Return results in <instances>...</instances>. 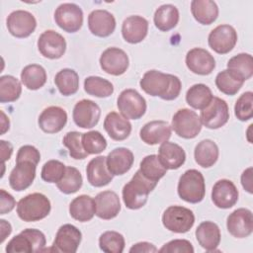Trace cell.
<instances>
[{"instance_id":"cell-1","label":"cell","mask_w":253,"mask_h":253,"mask_svg":"<svg viewBox=\"0 0 253 253\" xmlns=\"http://www.w3.org/2000/svg\"><path fill=\"white\" fill-rule=\"evenodd\" d=\"M140 88L148 95L171 101L176 99L182 88L181 80L173 75L158 70H149L139 81Z\"/></svg>"},{"instance_id":"cell-2","label":"cell","mask_w":253,"mask_h":253,"mask_svg":"<svg viewBox=\"0 0 253 253\" xmlns=\"http://www.w3.org/2000/svg\"><path fill=\"white\" fill-rule=\"evenodd\" d=\"M157 183L146 179L139 170L135 172L130 181L123 188V201L129 210H138L146 202L149 193L156 187Z\"/></svg>"},{"instance_id":"cell-3","label":"cell","mask_w":253,"mask_h":253,"mask_svg":"<svg viewBox=\"0 0 253 253\" xmlns=\"http://www.w3.org/2000/svg\"><path fill=\"white\" fill-rule=\"evenodd\" d=\"M51 210L50 202L41 193H33L22 198L17 204L18 216L27 222L38 221L46 217Z\"/></svg>"},{"instance_id":"cell-4","label":"cell","mask_w":253,"mask_h":253,"mask_svg":"<svg viewBox=\"0 0 253 253\" xmlns=\"http://www.w3.org/2000/svg\"><path fill=\"white\" fill-rule=\"evenodd\" d=\"M178 195L185 202L197 204L203 201L206 194V185L203 174L190 169L185 171L178 182Z\"/></svg>"},{"instance_id":"cell-5","label":"cell","mask_w":253,"mask_h":253,"mask_svg":"<svg viewBox=\"0 0 253 253\" xmlns=\"http://www.w3.org/2000/svg\"><path fill=\"white\" fill-rule=\"evenodd\" d=\"M44 234L35 228H27L14 236L6 246L7 253L41 252L45 247Z\"/></svg>"},{"instance_id":"cell-6","label":"cell","mask_w":253,"mask_h":253,"mask_svg":"<svg viewBox=\"0 0 253 253\" xmlns=\"http://www.w3.org/2000/svg\"><path fill=\"white\" fill-rule=\"evenodd\" d=\"M164 227L175 233L188 232L195 223L193 211L181 206H171L167 208L162 215Z\"/></svg>"},{"instance_id":"cell-7","label":"cell","mask_w":253,"mask_h":253,"mask_svg":"<svg viewBox=\"0 0 253 253\" xmlns=\"http://www.w3.org/2000/svg\"><path fill=\"white\" fill-rule=\"evenodd\" d=\"M171 127L180 137L191 139L200 133L202 129V122L195 111L184 108L178 110L174 114Z\"/></svg>"},{"instance_id":"cell-8","label":"cell","mask_w":253,"mask_h":253,"mask_svg":"<svg viewBox=\"0 0 253 253\" xmlns=\"http://www.w3.org/2000/svg\"><path fill=\"white\" fill-rule=\"evenodd\" d=\"M117 106L122 116L127 120H138L146 111L145 99L134 89H126L118 97Z\"/></svg>"},{"instance_id":"cell-9","label":"cell","mask_w":253,"mask_h":253,"mask_svg":"<svg viewBox=\"0 0 253 253\" xmlns=\"http://www.w3.org/2000/svg\"><path fill=\"white\" fill-rule=\"evenodd\" d=\"M200 119L202 125L208 128L216 129L223 126L229 119L227 103L218 97H213L211 103L201 110Z\"/></svg>"},{"instance_id":"cell-10","label":"cell","mask_w":253,"mask_h":253,"mask_svg":"<svg viewBox=\"0 0 253 253\" xmlns=\"http://www.w3.org/2000/svg\"><path fill=\"white\" fill-rule=\"evenodd\" d=\"M54 20L57 26L67 33H75L83 24L82 9L74 3L60 4L54 12Z\"/></svg>"},{"instance_id":"cell-11","label":"cell","mask_w":253,"mask_h":253,"mask_svg":"<svg viewBox=\"0 0 253 253\" xmlns=\"http://www.w3.org/2000/svg\"><path fill=\"white\" fill-rule=\"evenodd\" d=\"M210 47L219 54L228 53L237 42V33L230 25H219L209 35Z\"/></svg>"},{"instance_id":"cell-12","label":"cell","mask_w":253,"mask_h":253,"mask_svg":"<svg viewBox=\"0 0 253 253\" xmlns=\"http://www.w3.org/2000/svg\"><path fill=\"white\" fill-rule=\"evenodd\" d=\"M9 33L19 39L28 38L34 33L37 21L34 15L25 10H16L9 14L6 20Z\"/></svg>"},{"instance_id":"cell-13","label":"cell","mask_w":253,"mask_h":253,"mask_svg":"<svg viewBox=\"0 0 253 253\" xmlns=\"http://www.w3.org/2000/svg\"><path fill=\"white\" fill-rule=\"evenodd\" d=\"M228 232L236 238L248 237L253 231V215L248 209L240 208L233 211L226 219Z\"/></svg>"},{"instance_id":"cell-14","label":"cell","mask_w":253,"mask_h":253,"mask_svg":"<svg viewBox=\"0 0 253 253\" xmlns=\"http://www.w3.org/2000/svg\"><path fill=\"white\" fill-rule=\"evenodd\" d=\"M82 239L81 231L74 225L66 223L61 225L56 234L52 244V250L63 253H74Z\"/></svg>"},{"instance_id":"cell-15","label":"cell","mask_w":253,"mask_h":253,"mask_svg":"<svg viewBox=\"0 0 253 253\" xmlns=\"http://www.w3.org/2000/svg\"><path fill=\"white\" fill-rule=\"evenodd\" d=\"M101 116L100 107L92 100L83 99L78 101L73 108V121L76 126L82 128H92L95 126Z\"/></svg>"},{"instance_id":"cell-16","label":"cell","mask_w":253,"mask_h":253,"mask_svg":"<svg viewBox=\"0 0 253 253\" xmlns=\"http://www.w3.org/2000/svg\"><path fill=\"white\" fill-rule=\"evenodd\" d=\"M38 48L42 56L49 59H57L64 54L66 42L60 34L52 30H47L40 36Z\"/></svg>"},{"instance_id":"cell-17","label":"cell","mask_w":253,"mask_h":253,"mask_svg":"<svg viewBox=\"0 0 253 253\" xmlns=\"http://www.w3.org/2000/svg\"><path fill=\"white\" fill-rule=\"evenodd\" d=\"M101 68L108 74L119 76L124 74L128 67L126 53L119 47H109L100 56Z\"/></svg>"},{"instance_id":"cell-18","label":"cell","mask_w":253,"mask_h":253,"mask_svg":"<svg viewBox=\"0 0 253 253\" xmlns=\"http://www.w3.org/2000/svg\"><path fill=\"white\" fill-rule=\"evenodd\" d=\"M36 168L37 164L32 161H16V166L12 169L9 176L10 187L17 192H21L29 188L35 180Z\"/></svg>"},{"instance_id":"cell-19","label":"cell","mask_w":253,"mask_h":253,"mask_svg":"<svg viewBox=\"0 0 253 253\" xmlns=\"http://www.w3.org/2000/svg\"><path fill=\"white\" fill-rule=\"evenodd\" d=\"M186 65L195 74L209 75L215 67L213 56L207 50L201 47H194L187 52Z\"/></svg>"},{"instance_id":"cell-20","label":"cell","mask_w":253,"mask_h":253,"mask_svg":"<svg viewBox=\"0 0 253 253\" xmlns=\"http://www.w3.org/2000/svg\"><path fill=\"white\" fill-rule=\"evenodd\" d=\"M211 200L217 208L229 209L238 201V190L230 180H218L212 187Z\"/></svg>"},{"instance_id":"cell-21","label":"cell","mask_w":253,"mask_h":253,"mask_svg":"<svg viewBox=\"0 0 253 253\" xmlns=\"http://www.w3.org/2000/svg\"><path fill=\"white\" fill-rule=\"evenodd\" d=\"M39 126L46 133L59 132L67 123V114L64 109L57 106L45 108L39 117Z\"/></svg>"},{"instance_id":"cell-22","label":"cell","mask_w":253,"mask_h":253,"mask_svg":"<svg viewBox=\"0 0 253 253\" xmlns=\"http://www.w3.org/2000/svg\"><path fill=\"white\" fill-rule=\"evenodd\" d=\"M88 28L97 37L106 38L116 29V19L110 12L102 9L92 11L88 16Z\"/></svg>"},{"instance_id":"cell-23","label":"cell","mask_w":253,"mask_h":253,"mask_svg":"<svg viewBox=\"0 0 253 253\" xmlns=\"http://www.w3.org/2000/svg\"><path fill=\"white\" fill-rule=\"evenodd\" d=\"M96 207V215L102 219H112L116 217L121 211L120 198L114 191L100 192L94 199Z\"/></svg>"},{"instance_id":"cell-24","label":"cell","mask_w":253,"mask_h":253,"mask_svg":"<svg viewBox=\"0 0 253 253\" xmlns=\"http://www.w3.org/2000/svg\"><path fill=\"white\" fill-rule=\"evenodd\" d=\"M171 126L165 121H151L145 124L139 132L140 138L148 145L167 141L172 132Z\"/></svg>"},{"instance_id":"cell-25","label":"cell","mask_w":253,"mask_h":253,"mask_svg":"<svg viewBox=\"0 0 253 253\" xmlns=\"http://www.w3.org/2000/svg\"><path fill=\"white\" fill-rule=\"evenodd\" d=\"M133 161V153L126 147H117L106 157L108 170L113 176L124 175L129 171Z\"/></svg>"},{"instance_id":"cell-26","label":"cell","mask_w":253,"mask_h":253,"mask_svg":"<svg viewBox=\"0 0 253 253\" xmlns=\"http://www.w3.org/2000/svg\"><path fill=\"white\" fill-rule=\"evenodd\" d=\"M157 156L162 166L167 170H176L180 168L186 160L184 149L180 145L168 140L161 143Z\"/></svg>"},{"instance_id":"cell-27","label":"cell","mask_w":253,"mask_h":253,"mask_svg":"<svg viewBox=\"0 0 253 253\" xmlns=\"http://www.w3.org/2000/svg\"><path fill=\"white\" fill-rule=\"evenodd\" d=\"M148 32V22L141 16H129L123 22L122 35L126 42L138 43L142 42Z\"/></svg>"},{"instance_id":"cell-28","label":"cell","mask_w":253,"mask_h":253,"mask_svg":"<svg viewBox=\"0 0 253 253\" xmlns=\"http://www.w3.org/2000/svg\"><path fill=\"white\" fill-rule=\"evenodd\" d=\"M86 173L88 182L94 187L106 186L113 180V175L108 170L105 156H97L91 159L87 164Z\"/></svg>"},{"instance_id":"cell-29","label":"cell","mask_w":253,"mask_h":253,"mask_svg":"<svg viewBox=\"0 0 253 253\" xmlns=\"http://www.w3.org/2000/svg\"><path fill=\"white\" fill-rule=\"evenodd\" d=\"M104 128L109 136L117 141L125 140L131 131V124L116 112L109 113L104 120Z\"/></svg>"},{"instance_id":"cell-30","label":"cell","mask_w":253,"mask_h":253,"mask_svg":"<svg viewBox=\"0 0 253 253\" xmlns=\"http://www.w3.org/2000/svg\"><path fill=\"white\" fill-rule=\"evenodd\" d=\"M196 238L205 250L214 251L220 242V230L212 221H203L196 229Z\"/></svg>"},{"instance_id":"cell-31","label":"cell","mask_w":253,"mask_h":253,"mask_svg":"<svg viewBox=\"0 0 253 253\" xmlns=\"http://www.w3.org/2000/svg\"><path fill=\"white\" fill-rule=\"evenodd\" d=\"M69 213L80 222L89 221L96 213L95 201L90 196L80 195L70 203Z\"/></svg>"},{"instance_id":"cell-32","label":"cell","mask_w":253,"mask_h":253,"mask_svg":"<svg viewBox=\"0 0 253 253\" xmlns=\"http://www.w3.org/2000/svg\"><path fill=\"white\" fill-rule=\"evenodd\" d=\"M191 12L195 20L203 25L212 24L218 16V7L211 0H193Z\"/></svg>"},{"instance_id":"cell-33","label":"cell","mask_w":253,"mask_h":253,"mask_svg":"<svg viewBox=\"0 0 253 253\" xmlns=\"http://www.w3.org/2000/svg\"><path fill=\"white\" fill-rule=\"evenodd\" d=\"M227 70L241 81L248 80L253 74V59L249 53H239L227 62Z\"/></svg>"},{"instance_id":"cell-34","label":"cell","mask_w":253,"mask_h":253,"mask_svg":"<svg viewBox=\"0 0 253 253\" xmlns=\"http://www.w3.org/2000/svg\"><path fill=\"white\" fill-rule=\"evenodd\" d=\"M194 156L196 162L201 167H211L217 161L218 147L214 141L211 139H204L196 145Z\"/></svg>"},{"instance_id":"cell-35","label":"cell","mask_w":253,"mask_h":253,"mask_svg":"<svg viewBox=\"0 0 253 253\" xmlns=\"http://www.w3.org/2000/svg\"><path fill=\"white\" fill-rule=\"evenodd\" d=\"M153 21L155 27L162 31L168 32L176 27L179 22V11L172 4L161 5L154 13Z\"/></svg>"},{"instance_id":"cell-36","label":"cell","mask_w":253,"mask_h":253,"mask_svg":"<svg viewBox=\"0 0 253 253\" xmlns=\"http://www.w3.org/2000/svg\"><path fill=\"white\" fill-rule=\"evenodd\" d=\"M212 98L211 90L203 83L193 85L186 93L187 104L196 110L205 109L211 103Z\"/></svg>"},{"instance_id":"cell-37","label":"cell","mask_w":253,"mask_h":253,"mask_svg":"<svg viewBox=\"0 0 253 253\" xmlns=\"http://www.w3.org/2000/svg\"><path fill=\"white\" fill-rule=\"evenodd\" d=\"M21 81L29 90H38L45 84L46 72L42 65H27L21 72Z\"/></svg>"},{"instance_id":"cell-38","label":"cell","mask_w":253,"mask_h":253,"mask_svg":"<svg viewBox=\"0 0 253 253\" xmlns=\"http://www.w3.org/2000/svg\"><path fill=\"white\" fill-rule=\"evenodd\" d=\"M54 83L61 95L70 96L78 91L79 77L73 69L64 68L56 73Z\"/></svg>"},{"instance_id":"cell-39","label":"cell","mask_w":253,"mask_h":253,"mask_svg":"<svg viewBox=\"0 0 253 253\" xmlns=\"http://www.w3.org/2000/svg\"><path fill=\"white\" fill-rule=\"evenodd\" d=\"M84 90L89 95L107 98L114 93V86L107 79L99 76H89L84 80Z\"/></svg>"},{"instance_id":"cell-40","label":"cell","mask_w":253,"mask_h":253,"mask_svg":"<svg viewBox=\"0 0 253 253\" xmlns=\"http://www.w3.org/2000/svg\"><path fill=\"white\" fill-rule=\"evenodd\" d=\"M139 171L146 179L158 183V181L166 174L167 169L162 166L157 155L151 154L145 156L141 160Z\"/></svg>"},{"instance_id":"cell-41","label":"cell","mask_w":253,"mask_h":253,"mask_svg":"<svg viewBox=\"0 0 253 253\" xmlns=\"http://www.w3.org/2000/svg\"><path fill=\"white\" fill-rule=\"evenodd\" d=\"M22 93L20 81L12 75L0 77V102L10 103L19 99Z\"/></svg>"},{"instance_id":"cell-42","label":"cell","mask_w":253,"mask_h":253,"mask_svg":"<svg viewBox=\"0 0 253 253\" xmlns=\"http://www.w3.org/2000/svg\"><path fill=\"white\" fill-rule=\"evenodd\" d=\"M82 175L79 170L72 166H67L63 177L56 183L58 190L66 195L76 193L82 186Z\"/></svg>"},{"instance_id":"cell-43","label":"cell","mask_w":253,"mask_h":253,"mask_svg":"<svg viewBox=\"0 0 253 253\" xmlns=\"http://www.w3.org/2000/svg\"><path fill=\"white\" fill-rule=\"evenodd\" d=\"M99 246L107 253H122L125 249V238L117 231H106L99 237Z\"/></svg>"},{"instance_id":"cell-44","label":"cell","mask_w":253,"mask_h":253,"mask_svg":"<svg viewBox=\"0 0 253 253\" xmlns=\"http://www.w3.org/2000/svg\"><path fill=\"white\" fill-rule=\"evenodd\" d=\"M243 81L234 77L227 69L220 71L215 77V85L217 89L225 95H235L243 85Z\"/></svg>"},{"instance_id":"cell-45","label":"cell","mask_w":253,"mask_h":253,"mask_svg":"<svg viewBox=\"0 0 253 253\" xmlns=\"http://www.w3.org/2000/svg\"><path fill=\"white\" fill-rule=\"evenodd\" d=\"M82 144L88 154H99L107 147L105 137L97 130H90L82 133Z\"/></svg>"},{"instance_id":"cell-46","label":"cell","mask_w":253,"mask_h":253,"mask_svg":"<svg viewBox=\"0 0 253 253\" xmlns=\"http://www.w3.org/2000/svg\"><path fill=\"white\" fill-rule=\"evenodd\" d=\"M62 143L68 148L69 155L74 159H84L89 155L83 147L81 132H78V131L67 132L62 139Z\"/></svg>"},{"instance_id":"cell-47","label":"cell","mask_w":253,"mask_h":253,"mask_svg":"<svg viewBox=\"0 0 253 253\" xmlns=\"http://www.w3.org/2000/svg\"><path fill=\"white\" fill-rule=\"evenodd\" d=\"M235 117L242 122L248 121L253 117V93L247 91L236 101L234 106Z\"/></svg>"},{"instance_id":"cell-48","label":"cell","mask_w":253,"mask_h":253,"mask_svg":"<svg viewBox=\"0 0 253 253\" xmlns=\"http://www.w3.org/2000/svg\"><path fill=\"white\" fill-rule=\"evenodd\" d=\"M65 165L58 160H48L42 168V179L47 183H57L64 175Z\"/></svg>"},{"instance_id":"cell-49","label":"cell","mask_w":253,"mask_h":253,"mask_svg":"<svg viewBox=\"0 0 253 253\" xmlns=\"http://www.w3.org/2000/svg\"><path fill=\"white\" fill-rule=\"evenodd\" d=\"M158 251L162 253H193L194 247L186 239H174L165 243Z\"/></svg>"},{"instance_id":"cell-50","label":"cell","mask_w":253,"mask_h":253,"mask_svg":"<svg viewBox=\"0 0 253 253\" xmlns=\"http://www.w3.org/2000/svg\"><path fill=\"white\" fill-rule=\"evenodd\" d=\"M21 160L32 161L38 165V163L41 160L40 151L33 145L21 146L18 150V153L16 156V161H21Z\"/></svg>"},{"instance_id":"cell-51","label":"cell","mask_w":253,"mask_h":253,"mask_svg":"<svg viewBox=\"0 0 253 253\" xmlns=\"http://www.w3.org/2000/svg\"><path fill=\"white\" fill-rule=\"evenodd\" d=\"M0 198H1L0 214H5L10 212L16 206L15 199L11 194L6 192L4 189L0 190Z\"/></svg>"},{"instance_id":"cell-52","label":"cell","mask_w":253,"mask_h":253,"mask_svg":"<svg viewBox=\"0 0 253 253\" xmlns=\"http://www.w3.org/2000/svg\"><path fill=\"white\" fill-rule=\"evenodd\" d=\"M157 248L149 243V242H138V243H135L131 246V248L129 249V252L131 253H141V252H146V253H151V252H157Z\"/></svg>"},{"instance_id":"cell-53","label":"cell","mask_w":253,"mask_h":253,"mask_svg":"<svg viewBox=\"0 0 253 253\" xmlns=\"http://www.w3.org/2000/svg\"><path fill=\"white\" fill-rule=\"evenodd\" d=\"M241 184L249 194H252V167L243 171L241 175Z\"/></svg>"},{"instance_id":"cell-54","label":"cell","mask_w":253,"mask_h":253,"mask_svg":"<svg viewBox=\"0 0 253 253\" xmlns=\"http://www.w3.org/2000/svg\"><path fill=\"white\" fill-rule=\"evenodd\" d=\"M0 145H1V157H2V163H4L6 160H9L12 152H13V146L12 144L8 141L5 140H1L0 141Z\"/></svg>"},{"instance_id":"cell-55","label":"cell","mask_w":253,"mask_h":253,"mask_svg":"<svg viewBox=\"0 0 253 253\" xmlns=\"http://www.w3.org/2000/svg\"><path fill=\"white\" fill-rule=\"evenodd\" d=\"M0 224H1V240H0V242L2 243L6 239V237L10 235V233L12 231V226L5 219H1Z\"/></svg>"},{"instance_id":"cell-56","label":"cell","mask_w":253,"mask_h":253,"mask_svg":"<svg viewBox=\"0 0 253 253\" xmlns=\"http://www.w3.org/2000/svg\"><path fill=\"white\" fill-rule=\"evenodd\" d=\"M1 116H2V130H1V133H5L6 130L9 129V126H10V123H9V120L6 118L5 114L1 111Z\"/></svg>"}]
</instances>
